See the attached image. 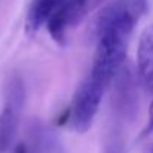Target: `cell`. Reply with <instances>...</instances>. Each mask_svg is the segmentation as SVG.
<instances>
[{"label":"cell","instance_id":"obj_1","mask_svg":"<svg viewBox=\"0 0 153 153\" xmlns=\"http://www.w3.org/2000/svg\"><path fill=\"white\" fill-rule=\"evenodd\" d=\"M105 88L107 83L91 73L77 86L70 110L67 113L73 131H76L77 134H85L92 126Z\"/></svg>","mask_w":153,"mask_h":153},{"label":"cell","instance_id":"obj_2","mask_svg":"<svg viewBox=\"0 0 153 153\" xmlns=\"http://www.w3.org/2000/svg\"><path fill=\"white\" fill-rule=\"evenodd\" d=\"M147 9V0H114L98 13L97 36L114 34L128 39Z\"/></svg>","mask_w":153,"mask_h":153},{"label":"cell","instance_id":"obj_3","mask_svg":"<svg viewBox=\"0 0 153 153\" xmlns=\"http://www.w3.org/2000/svg\"><path fill=\"white\" fill-rule=\"evenodd\" d=\"M3 108L0 111V153H4L13 143L19 114L25 101L24 82L18 76H10L4 83Z\"/></svg>","mask_w":153,"mask_h":153},{"label":"cell","instance_id":"obj_4","mask_svg":"<svg viewBox=\"0 0 153 153\" xmlns=\"http://www.w3.org/2000/svg\"><path fill=\"white\" fill-rule=\"evenodd\" d=\"M111 82V105L114 113L122 119H132L138 110V80L135 71L125 61Z\"/></svg>","mask_w":153,"mask_h":153},{"label":"cell","instance_id":"obj_5","mask_svg":"<svg viewBox=\"0 0 153 153\" xmlns=\"http://www.w3.org/2000/svg\"><path fill=\"white\" fill-rule=\"evenodd\" d=\"M97 1L98 0H65L45 24L52 40L58 45H64L68 30L80 22Z\"/></svg>","mask_w":153,"mask_h":153},{"label":"cell","instance_id":"obj_6","mask_svg":"<svg viewBox=\"0 0 153 153\" xmlns=\"http://www.w3.org/2000/svg\"><path fill=\"white\" fill-rule=\"evenodd\" d=\"M135 76L144 91L153 94V24L146 25L140 34Z\"/></svg>","mask_w":153,"mask_h":153},{"label":"cell","instance_id":"obj_7","mask_svg":"<svg viewBox=\"0 0 153 153\" xmlns=\"http://www.w3.org/2000/svg\"><path fill=\"white\" fill-rule=\"evenodd\" d=\"M65 0H33L25 16V31L27 34H36L49 19L52 13Z\"/></svg>","mask_w":153,"mask_h":153},{"label":"cell","instance_id":"obj_8","mask_svg":"<svg viewBox=\"0 0 153 153\" xmlns=\"http://www.w3.org/2000/svg\"><path fill=\"white\" fill-rule=\"evenodd\" d=\"M104 153H125V146H123V140L120 137L119 132H114L108 137L107 143H105V149Z\"/></svg>","mask_w":153,"mask_h":153},{"label":"cell","instance_id":"obj_9","mask_svg":"<svg viewBox=\"0 0 153 153\" xmlns=\"http://www.w3.org/2000/svg\"><path fill=\"white\" fill-rule=\"evenodd\" d=\"M147 114H149L147 116V123H146V126L143 129L141 137H147V135H150L153 132V101L150 102V107H149V113Z\"/></svg>","mask_w":153,"mask_h":153},{"label":"cell","instance_id":"obj_10","mask_svg":"<svg viewBox=\"0 0 153 153\" xmlns=\"http://www.w3.org/2000/svg\"><path fill=\"white\" fill-rule=\"evenodd\" d=\"M13 153H27V149H25L24 144H18V146L15 147V152Z\"/></svg>","mask_w":153,"mask_h":153},{"label":"cell","instance_id":"obj_11","mask_svg":"<svg viewBox=\"0 0 153 153\" xmlns=\"http://www.w3.org/2000/svg\"><path fill=\"white\" fill-rule=\"evenodd\" d=\"M152 153H153V150H152Z\"/></svg>","mask_w":153,"mask_h":153}]
</instances>
